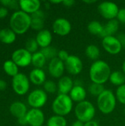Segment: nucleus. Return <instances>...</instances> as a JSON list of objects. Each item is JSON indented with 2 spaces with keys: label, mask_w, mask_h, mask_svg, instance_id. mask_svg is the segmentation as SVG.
I'll list each match as a JSON object with an SVG mask.
<instances>
[{
  "label": "nucleus",
  "mask_w": 125,
  "mask_h": 126,
  "mask_svg": "<svg viewBox=\"0 0 125 126\" xmlns=\"http://www.w3.org/2000/svg\"><path fill=\"white\" fill-rule=\"evenodd\" d=\"M62 4L65 7H71L75 4V1H74V0H63V1H62Z\"/></svg>",
  "instance_id": "39"
},
{
  "label": "nucleus",
  "mask_w": 125,
  "mask_h": 126,
  "mask_svg": "<svg viewBox=\"0 0 125 126\" xmlns=\"http://www.w3.org/2000/svg\"><path fill=\"white\" fill-rule=\"evenodd\" d=\"M46 58L41 51H38L32 54V64L35 68L42 69L46 63Z\"/></svg>",
  "instance_id": "25"
},
{
  "label": "nucleus",
  "mask_w": 125,
  "mask_h": 126,
  "mask_svg": "<svg viewBox=\"0 0 125 126\" xmlns=\"http://www.w3.org/2000/svg\"><path fill=\"white\" fill-rule=\"evenodd\" d=\"M84 126H100L99 124L98 123V122L95 121V120H91L89 122H87L84 124Z\"/></svg>",
  "instance_id": "41"
},
{
  "label": "nucleus",
  "mask_w": 125,
  "mask_h": 126,
  "mask_svg": "<svg viewBox=\"0 0 125 126\" xmlns=\"http://www.w3.org/2000/svg\"></svg>",
  "instance_id": "49"
},
{
  "label": "nucleus",
  "mask_w": 125,
  "mask_h": 126,
  "mask_svg": "<svg viewBox=\"0 0 125 126\" xmlns=\"http://www.w3.org/2000/svg\"></svg>",
  "instance_id": "48"
},
{
  "label": "nucleus",
  "mask_w": 125,
  "mask_h": 126,
  "mask_svg": "<svg viewBox=\"0 0 125 126\" xmlns=\"http://www.w3.org/2000/svg\"><path fill=\"white\" fill-rule=\"evenodd\" d=\"M26 118L29 126H43L45 121V115L39 109H31L28 110Z\"/></svg>",
  "instance_id": "13"
},
{
  "label": "nucleus",
  "mask_w": 125,
  "mask_h": 126,
  "mask_svg": "<svg viewBox=\"0 0 125 126\" xmlns=\"http://www.w3.org/2000/svg\"><path fill=\"white\" fill-rule=\"evenodd\" d=\"M122 72H123V73L125 75V60L123 61V63H122Z\"/></svg>",
  "instance_id": "44"
},
{
  "label": "nucleus",
  "mask_w": 125,
  "mask_h": 126,
  "mask_svg": "<svg viewBox=\"0 0 125 126\" xmlns=\"http://www.w3.org/2000/svg\"><path fill=\"white\" fill-rule=\"evenodd\" d=\"M115 95L117 101L125 106V84L119 86L116 89Z\"/></svg>",
  "instance_id": "34"
},
{
  "label": "nucleus",
  "mask_w": 125,
  "mask_h": 126,
  "mask_svg": "<svg viewBox=\"0 0 125 126\" xmlns=\"http://www.w3.org/2000/svg\"><path fill=\"white\" fill-rule=\"evenodd\" d=\"M96 114V109L94 104L88 100L77 103L74 107V115L77 120L84 123L94 120Z\"/></svg>",
  "instance_id": "5"
},
{
  "label": "nucleus",
  "mask_w": 125,
  "mask_h": 126,
  "mask_svg": "<svg viewBox=\"0 0 125 126\" xmlns=\"http://www.w3.org/2000/svg\"><path fill=\"white\" fill-rule=\"evenodd\" d=\"M9 110H10V114L13 117H16L17 119H18L21 117L26 116V114L28 111L27 106L24 103L20 102V101L13 102L10 105Z\"/></svg>",
  "instance_id": "21"
},
{
  "label": "nucleus",
  "mask_w": 125,
  "mask_h": 126,
  "mask_svg": "<svg viewBox=\"0 0 125 126\" xmlns=\"http://www.w3.org/2000/svg\"><path fill=\"white\" fill-rule=\"evenodd\" d=\"M3 69L7 75L13 78L19 73L18 66L12 60H7L4 61L3 63Z\"/></svg>",
  "instance_id": "26"
},
{
  "label": "nucleus",
  "mask_w": 125,
  "mask_h": 126,
  "mask_svg": "<svg viewBox=\"0 0 125 126\" xmlns=\"http://www.w3.org/2000/svg\"><path fill=\"white\" fill-rule=\"evenodd\" d=\"M65 70L66 68L64 62L60 61L57 57L49 61L48 65V71L52 77L60 79L63 76Z\"/></svg>",
  "instance_id": "14"
},
{
  "label": "nucleus",
  "mask_w": 125,
  "mask_h": 126,
  "mask_svg": "<svg viewBox=\"0 0 125 126\" xmlns=\"http://www.w3.org/2000/svg\"><path fill=\"white\" fill-rule=\"evenodd\" d=\"M119 23L125 24V8L119 9V11L118 13L117 17L116 18Z\"/></svg>",
  "instance_id": "36"
},
{
  "label": "nucleus",
  "mask_w": 125,
  "mask_h": 126,
  "mask_svg": "<svg viewBox=\"0 0 125 126\" xmlns=\"http://www.w3.org/2000/svg\"><path fill=\"white\" fill-rule=\"evenodd\" d=\"M50 2L52 4H62V1H60V0H58V1H50Z\"/></svg>",
  "instance_id": "45"
},
{
  "label": "nucleus",
  "mask_w": 125,
  "mask_h": 126,
  "mask_svg": "<svg viewBox=\"0 0 125 126\" xmlns=\"http://www.w3.org/2000/svg\"><path fill=\"white\" fill-rule=\"evenodd\" d=\"M119 28V22L116 19L110 20L104 25L103 32L100 37L103 38L107 36L114 35V34L117 32Z\"/></svg>",
  "instance_id": "22"
},
{
  "label": "nucleus",
  "mask_w": 125,
  "mask_h": 126,
  "mask_svg": "<svg viewBox=\"0 0 125 126\" xmlns=\"http://www.w3.org/2000/svg\"><path fill=\"white\" fill-rule=\"evenodd\" d=\"M31 28L35 31H41L43 30L45 13L43 10H39L32 14L31 16Z\"/></svg>",
  "instance_id": "17"
},
{
  "label": "nucleus",
  "mask_w": 125,
  "mask_h": 126,
  "mask_svg": "<svg viewBox=\"0 0 125 126\" xmlns=\"http://www.w3.org/2000/svg\"><path fill=\"white\" fill-rule=\"evenodd\" d=\"M18 3L21 10L30 16L39 10L41 7V1L39 0H20Z\"/></svg>",
  "instance_id": "15"
},
{
  "label": "nucleus",
  "mask_w": 125,
  "mask_h": 126,
  "mask_svg": "<svg viewBox=\"0 0 125 126\" xmlns=\"http://www.w3.org/2000/svg\"><path fill=\"white\" fill-rule=\"evenodd\" d=\"M16 39V33L10 28L0 30V41L5 44H11Z\"/></svg>",
  "instance_id": "23"
},
{
  "label": "nucleus",
  "mask_w": 125,
  "mask_h": 126,
  "mask_svg": "<svg viewBox=\"0 0 125 126\" xmlns=\"http://www.w3.org/2000/svg\"><path fill=\"white\" fill-rule=\"evenodd\" d=\"M0 3L3 7H8L13 9H16L18 7H19L18 1L15 0H1L0 1Z\"/></svg>",
  "instance_id": "35"
},
{
  "label": "nucleus",
  "mask_w": 125,
  "mask_h": 126,
  "mask_svg": "<svg viewBox=\"0 0 125 126\" xmlns=\"http://www.w3.org/2000/svg\"><path fill=\"white\" fill-rule=\"evenodd\" d=\"M7 88V83L4 80L0 79V91H4Z\"/></svg>",
  "instance_id": "42"
},
{
  "label": "nucleus",
  "mask_w": 125,
  "mask_h": 126,
  "mask_svg": "<svg viewBox=\"0 0 125 126\" xmlns=\"http://www.w3.org/2000/svg\"><path fill=\"white\" fill-rule=\"evenodd\" d=\"M64 63L66 72L71 75H77L80 74L83 69V63L82 60L74 55H70Z\"/></svg>",
  "instance_id": "11"
},
{
  "label": "nucleus",
  "mask_w": 125,
  "mask_h": 126,
  "mask_svg": "<svg viewBox=\"0 0 125 126\" xmlns=\"http://www.w3.org/2000/svg\"><path fill=\"white\" fill-rule=\"evenodd\" d=\"M43 90L46 93L53 94L57 91V84L52 80H46L43 84Z\"/></svg>",
  "instance_id": "33"
},
{
  "label": "nucleus",
  "mask_w": 125,
  "mask_h": 126,
  "mask_svg": "<svg viewBox=\"0 0 125 126\" xmlns=\"http://www.w3.org/2000/svg\"><path fill=\"white\" fill-rule=\"evenodd\" d=\"M47 100V93L41 89H36L32 91L27 97V103L32 109H41L46 105Z\"/></svg>",
  "instance_id": "6"
},
{
  "label": "nucleus",
  "mask_w": 125,
  "mask_h": 126,
  "mask_svg": "<svg viewBox=\"0 0 125 126\" xmlns=\"http://www.w3.org/2000/svg\"><path fill=\"white\" fill-rule=\"evenodd\" d=\"M87 29L91 34L100 37L103 32L104 25H102L99 21H91L88 23Z\"/></svg>",
  "instance_id": "27"
},
{
  "label": "nucleus",
  "mask_w": 125,
  "mask_h": 126,
  "mask_svg": "<svg viewBox=\"0 0 125 126\" xmlns=\"http://www.w3.org/2000/svg\"><path fill=\"white\" fill-rule=\"evenodd\" d=\"M85 3H87V4H92V3H95L96 1L95 0H93V1H84Z\"/></svg>",
  "instance_id": "46"
},
{
  "label": "nucleus",
  "mask_w": 125,
  "mask_h": 126,
  "mask_svg": "<svg viewBox=\"0 0 125 126\" xmlns=\"http://www.w3.org/2000/svg\"><path fill=\"white\" fill-rule=\"evenodd\" d=\"M18 124H19L20 126H27V125H28L27 124V120L26 116L21 117L18 118Z\"/></svg>",
  "instance_id": "40"
},
{
  "label": "nucleus",
  "mask_w": 125,
  "mask_h": 126,
  "mask_svg": "<svg viewBox=\"0 0 125 126\" xmlns=\"http://www.w3.org/2000/svg\"><path fill=\"white\" fill-rule=\"evenodd\" d=\"M73 101L69 94H59L52 103V109L55 114L66 117L73 109Z\"/></svg>",
  "instance_id": "4"
},
{
  "label": "nucleus",
  "mask_w": 125,
  "mask_h": 126,
  "mask_svg": "<svg viewBox=\"0 0 125 126\" xmlns=\"http://www.w3.org/2000/svg\"><path fill=\"white\" fill-rule=\"evenodd\" d=\"M102 45L104 49L110 55H116L121 52L123 45L122 44L119 39L114 36H107L102 38Z\"/></svg>",
  "instance_id": "9"
},
{
  "label": "nucleus",
  "mask_w": 125,
  "mask_h": 126,
  "mask_svg": "<svg viewBox=\"0 0 125 126\" xmlns=\"http://www.w3.org/2000/svg\"><path fill=\"white\" fill-rule=\"evenodd\" d=\"M57 92L60 94H69L74 87V81L69 76L61 77L57 82Z\"/></svg>",
  "instance_id": "16"
},
{
  "label": "nucleus",
  "mask_w": 125,
  "mask_h": 126,
  "mask_svg": "<svg viewBox=\"0 0 125 126\" xmlns=\"http://www.w3.org/2000/svg\"><path fill=\"white\" fill-rule=\"evenodd\" d=\"M29 79L34 85L41 86L43 85L46 81V75L42 69L35 68L29 72Z\"/></svg>",
  "instance_id": "19"
},
{
  "label": "nucleus",
  "mask_w": 125,
  "mask_h": 126,
  "mask_svg": "<svg viewBox=\"0 0 125 126\" xmlns=\"http://www.w3.org/2000/svg\"><path fill=\"white\" fill-rule=\"evenodd\" d=\"M8 14V10L5 7H0V19L4 18Z\"/></svg>",
  "instance_id": "38"
},
{
  "label": "nucleus",
  "mask_w": 125,
  "mask_h": 126,
  "mask_svg": "<svg viewBox=\"0 0 125 126\" xmlns=\"http://www.w3.org/2000/svg\"><path fill=\"white\" fill-rule=\"evenodd\" d=\"M46 126H67V120L65 117L55 114L48 119Z\"/></svg>",
  "instance_id": "29"
},
{
  "label": "nucleus",
  "mask_w": 125,
  "mask_h": 126,
  "mask_svg": "<svg viewBox=\"0 0 125 126\" xmlns=\"http://www.w3.org/2000/svg\"><path fill=\"white\" fill-rule=\"evenodd\" d=\"M84 123L80 121V120H75L74 122H73V123L71 125V126H84Z\"/></svg>",
  "instance_id": "43"
},
{
  "label": "nucleus",
  "mask_w": 125,
  "mask_h": 126,
  "mask_svg": "<svg viewBox=\"0 0 125 126\" xmlns=\"http://www.w3.org/2000/svg\"><path fill=\"white\" fill-rule=\"evenodd\" d=\"M71 22L65 18H57L52 23V30L59 36H66L71 31Z\"/></svg>",
  "instance_id": "12"
},
{
  "label": "nucleus",
  "mask_w": 125,
  "mask_h": 126,
  "mask_svg": "<svg viewBox=\"0 0 125 126\" xmlns=\"http://www.w3.org/2000/svg\"><path fill=\"white\" fill-rule=\"evenodd\" d=\"M85 55L91 60L96 61L100 57V49L95 44H90L85 48Z\"/></svg>",
  "instance_id": "28"
},
{
  "label": "nucleus",
  "mask_w": 125,
  "mask_h": 126,
  "mask_svg": "<svg viewBox=\"0 0 125 126\" xmlns=\"http://www.w3.org/2000/svg\"><path fill=\"white\" fill-rule=\"evenodd\" d=\"M69 95L73 102L79 103L85 100L87 92L81 85H74Z\"/></svg>",
  "instance_id": "20"
},
{
  "label": "nucleus",
  "mask_w": 125,
  "mask_h": 126,
  "mask_svg": "<svg viewBox=\"0 0 125 126\" xmlns=\"http://www.w3.org/2000/svg\"><path fill=\"white\" fill-rule=\"evenodd\" d=\"M10 27L16 34H24L31 28L30 15L22 10L14 12L10 18Z\"/></svg>",
  "instance_id": "2"
},
{
  "label": "nucleus",
  "mask_w": 125,
  "mask_h": 126,
  "mask_svg": "<svg viewBox=\"0 0 125 126\" xmlns=\"http://www.w3.org/2000/svg\"><path fill=\"white\" fill-rule=\"evenodd\" d=\"M35 40L41 49L49 47L52 41V34L49 30L43 29L37 33Z\"/></svg>",
  "instance_id": "18"
},
{
  "label": "nucleus",
  "mask_w": 125,
  "mask_h": 126,
  "mask_svg": "<svg viewBox=\"0 0 125 126\" xmlns=\"http://www.w3.org/2000/svg\"><path fill=\"white\" fill-rule=\"evenodd\" d=\"M104 86L102 84L99 83H92L89 86H88V92L94 97H98L104 91H105Z\"/></svg>",
  "instance_id": "30"
},
{
  "label": "nucleus",
  "mask_w": 125,
  "mask_h": 126,
  "mask_svg": "<svg viewBox=\"0 0 125 126\" xmlns=\"http://www.w3.org/2000/svg\"><path fill=\"white\" fill-rule=\"evenodd\" d=\"M124 114H125V109H124Z\"/></svg>",
  "instance_id": "47"
},
{
  "label": "nucleus",
  "mask_w": 125,
  "mask_h": 126,
  "mask_svg": "<svg viewBox=\"0 0 125 126\" xmlns=\"http://www.w3.org/2000/svg\"><path fill=\"white\" fill-rule=\"evenodd\" d=\"M69 54L67 51L64 50V49H61V50H59L58 51V53H57V58L62 61L63 62H65L69 57Z\"/></svg>",
  "instance_id": "37"
},
{
  "label": "nucleus",
  "mask_w": 125,
  "mask_h": 126,
  "mask_svg": "<svg viewBox=\"0 0 125 126\" xmlns=\"http://www.w3.org/2000/svg\"><path fill=\"white\" fill-rule=\"evenodd\" d=\"M97 9L99 14L108 21L116 19L119 11V6L115 2L109 1L101 2L98 5Z\"/></svg>",
  "instance_id": "8"
},
{
  "label": "nucleus",
  "mask_w": 125,
  "mask_h": 126,
  "mask_svg": "<svg viewBox=\"0 0 125 126\" xmlns=\"http://www.w3.org/2000/svg\"><path fill=\"white\" fill-rule=\"evenodd\" d=\"M38 47H39V46H38L35 38H29L25 43V49L32 54L38 52Z\"/></svg>",
  "instance_id": "32"
},
{
  "label": "nucleus",
  "mask_w": 125,
  "mask_h": 126,
  "mask_svg": "<svg viewBox=\"0 0 125 126\" xmlns=\"http://www.w3.org/2000/svg\"><path fill=\"white\" fill-rule=\"evenodd\" d=\"M30 86V80L29 78L23 74L18 73L17 75L13 78L12 80V87L14 92L18 95L26 94Z\"/></svg>",
  "instance_id": "7"
},
{
  "label": "nucleus",
  "mask_w": 125,
  "mask_h": 126,
  "mask_svg": "<svg viewBox=\"0 0 125 126\" xmlns=\"http://www.w3.org/2000/svg\"><path fill=\"white\" fill-rule=\"evenodd\" d=\"M111 69L109 64L102 60L94 61L89 69V77L92 83L103 85L109 80Z\"/></svg>",
  "instance_id": "1"
},
{
  "label": "nucleus",
  "mask_w": 125,
  "mask_h": 126,
  "mask_svg": "<svg viewBox=\"0 0 125 126\" xmlns=\"http://www.w3.org/2000/svg\"><path fill=\"white\" fill-rule=\"evenodd\" d=\"M109 81L111 84L120 86L125 84V75L122 72V71H113L111 72Z\"/></svg>",
  "instance_id": "24"
},
{
  "label": "nucleus",
  "mask_w": 125,
  "mask_h": 126,
  "mask_svg": "<svg viewBox=\"0 0 125 126\" xmlns=\"http://www.w3.org/2000/svg\"><path fill=\"white\" fill-rule=\"evenodd\" d=\"M41 52L46 57V60H49V61H51L52 59H53L55 58H57V53H58V51L57 50V49L52 46H49V47L43 48V49H41Z\"/></svg>",
  "instance_id": "31"
},
{
  "label": "nucleus",
  "mask_w": 125,
  "mask_h": 126,
  "mask_svg": "<svg viewBox=\"0 0 125 126\" xmlns=\"http://www.w3.org/2000/svg\"><path fill=\"white\" fill-rule=\"evenodd\" d=\"M32 56L25 48H20L13 52L11 58L18 67H27L32 63Z\"/></svg>",
  "instance_id": "10"
},
{
  "label": "nucleus",
  "mask_w": 125,
  "mask_h": 126,
  "mask_svg": "<svg viewBox=\"0 0 125 126\" xmlns=\"http://www.w3.org/2000/svg\"><path fill=\"white\" fill-rule=\"evenodd\" d=\"M116 97L115 94L110 89H105L98 97L97 105L99 110L104 114H111L116 106Z\"/></svg>",
  "instance_id": "3"
}]
</instances>
